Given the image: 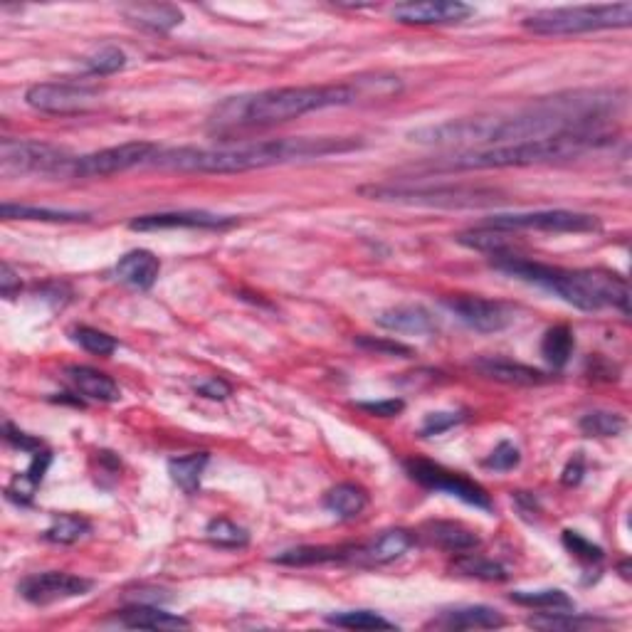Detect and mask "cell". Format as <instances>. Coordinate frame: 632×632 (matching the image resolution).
<instances>
[{
    "label": "cell",
    "mask_w": 632,
    "mask_h": 632,
    "mask_svg": "<svg viewBox=\"0 0 632 632\" xmlns=\"http://www.w3.org/2000/svg\"><path fill=\"white\" fill-rule=\"evenodd\" d=\"M358 146L361 141L339 139V136H294V139L245 141V144L210 146V149L181 146V149L158 151L151 158V166L181 173H245L255 168L304 161V158L346 154Z\"/></svg>",
    "instance_id": "cell-1"
},
{
    "label": "cell",
    "mask_w": 632,
    "mask_h": 632,
    "mask_svg": "<svg viewBox=\"0 0 632 632\" xmlns=\"http://www.w3.org/2000/svg\"><path fill=\"white\" fill-rule=\"evenodd\" d=\"M358 102V89L351 84H324V87H275L255 94L225 99L210 117V129L233 134L242 129H260L292 121L304 114L329 107H349Z\"/></svg>",
    "instance_id": "cell-2"
},
{
    "label": "cell",
    "mask_w": 632,
    "mask_h": 632,
    "mask_svg": "<svg viewBox=\"0 0 632 632\" xmlns=\"http://www.w3.org/2000/svg\"><path fill=\"white\" fill-rule=\"evenodd\" d=\"M494 270L512 275L521 282L536 284L546 292L556 294L571 307L583 312H598V309L615 307L620 312H630V287L620 275L605 270H561V267L541 265V262L524 260L512 255H494Z\"/></svg>",
    "instance_id": "cell-3"
},
{
    "label": "cell",
    "mask_w": 632,
    "mask_h": 632,
    "mask_svg": "<svg viewBox=\"0 0 632 632\" xmlns=\"http://www.w3.org/2000/svg\"><path fill=\"white\" fill-rule=\"evenodd\" d=\"M608 141L605 131L595 134H563L553 139L539 141H519V144H502L487 146V149H470L460 151L455 156L440 158L433 163L437 171H484V168H519V166H536V163L551 161H568L586 151L603 146Z\"/></svg>",
    "instance_id": "cell-4"
},
{
    "label": "cell",
    "mask_w": 632,
    "mask_h": 632,
    "mask_svg": "<svg viewBox=\"0 0 632 632\" xmlns=\"http://www.w3.org/2000/svg\"><path fill=\"white\" fill-rule=\"evenodd\" d=\"M358 193L371 200L403 205H428V208H484L499 203L502 193L484 186H455V183H371Z\"/></svg>",
    "instance_id": "cell-5"
},
{
    "label": "cell",
    "mask_w": 632,
    "mask_h": 632,
    "mask_svg": "<svg viewBox=\"0 0 632 632\" xmlns=\"http://www.w3.org/2000/svg\"><path fill=\"white\" fill-rule=\"evenodd\" d=\"M632 23V3L576 5V8H549L529 15L524 28L536 35H581L595 30L628 28Z\"/></svg>",
    "instance_id": "cell-6"
},
{
    "label": "cell",
    "mask_w": 632,
    "mask_h": 632,
    "mask_svg": "<svg viewBox=\"0 0 632 632\" xmlns=\"http://www.w3.org/2000/svg\"><path fill=\"white\" fill-rule=\"evenodd\" d=\"M72 158L60 146L45 141L3 139L0 141V171L3 176H28V173H67Z\"/></svg>",
    "instance_id": "cell-7"
},
{
    "label": "cell",
    "mask_w": 632,
    "mask_h": 632,
    "mask_svg": "<svg viewBox=\"0 0 632 632\" xmlns=\"http://www.w3.org/2000/svg\"><path fill=\"white\" fill-rule=\"evenodd\" d=\"M405 472L410 474V479H415L418 484H423L425 489H433V492H445L450 497H457L460 502L470 504L474 509H482V512H492L494 504L489 499V494L479 487L472 479L462 477V474L445 470L442 465H435L430 460H405Z\"/></svg>",
    "instance_id": "cell-8"
},
{
    "label": "cell",
    "mask_w": 632,
    "mask_h": 632,
    "mask_svg": "<svg viewBox=\"0 0 632 632\" xmlns=\"http://www.w3.org/2000/svg\"><path fill=\"white\" fill-rule=\"evenodd\" d=\"M158 154V146L151 141H126V144L109 146V149L94 151V154L79 156L72 161L70 176L75 178H104L114 173L129 171V168L151 163Z\"/></svg>",
    "instance_id": "cell-9"
},
{
    "label": "cell",
    "mask_w": 632,
    "mask_h": 632,
    "mask_svg": "<svg viewBox=\"0 0 632 632\" xmlns=\"http://www.w3.org/2000/svg\"><path fill=\"white\" fill-rule=\"evenodd\" d=\"M489 228L507 230H539V233H593L600 230L595 215L573 213V210H536V213H512L494 215L489 220Z\"/></svg>",
    "instance_id": "cell-10"
},
{
    "label": "cell",
    "mask_w": 632,
    "mask_h": 632,
    "mask_svg": "<svg viewBox=\"0 0 632 632\" xmlns=\"http://www.w3.org/2000/svg\"><path fill=\"white\" fill-rule=\"evenodd\" d=\"M99 92L84 84H65V82H42L25 92V102L35 112L42 114H79L94 107Z\"/></svg>",
    "instance_id": "cell-11"
},
{
    "label": "cell",
    "mask_w": 632,
    "mask_h": 632,
    "mask_svg": "<svg viewBox=\"0 0 632 632\" xmlns=\"http://www.w3.org/2000/svg\"><path fill=\"white\" fill-rule=\"evenodd\" d=\"M92 586L94 583L89 578L75 576V573L47 571L23 578L18 583V593L33 605H52L62 603V600L79 598V595H87L92 591Z\"/></svg>",
    "instance_id": "cell-12"
},
{
    "label": "cell",
    "mask_w": 632,
    "mask_h": 632,
    "mask_svg": "<svg viewBox=\"0 0 632 632\" xmlns=\"http://www.w3.org/2000/svg\"><path fill=\"white\" fill-rule=\"evenodd\" d=\"M447 309L467 324L470 329L479 331V334H497V331L507 329L512 324V314L504 304L492 302V299H482V297H447L445 302Z\"/></svg>",
    "instance_id": "cell-13"
},
{
    "label": "cell",
    "mask_w": 632,
    "mask_h": 632,
    "mask_svg": "<svg viewBox=\"0 0 632 632\" xmlns=\"http://www.w3.org/2000/svg\"><path fill=\"white\" fill-rule=\"evenodd\" d=\"M235 225V218L228 215L203 213V210H181V213H154L141 215L129 223L131 230L151 233V230H225Z\"/></svg>",
    "instance_id": "cell-14"
},
{
    "label": "cell",
    "mask_w": 632,
    "mask_h": 632,
    "mask_svg": "<svg viewBox=\"0 0 632 632\" xmlns=\"http://www.w3.org/2000/svg\"><path fill=\"white\" fill-rule=\"evenodd\" d=\"M472 15V8L457 0H425V3H400L393 8V18L405 25H447L462 23Z\"/></svg>",
    "instance_id": "cell-15"
},
{
    "label": "cell",
    "mask_w": 632,
    "mask_h": 632,
    "mask_svg": "<svg viewBox=\"0 0 632 632\" xmlns=\"http://www.w3.org/2000/svg\"><path fill=\"white\" fill-rule=\"evenodd\" d=\"M378 326L393 334H413V336H430L437 331V319L433 312H428L420 304H400V307L386 309L378 314Z\"/></svg>",
    "instance_id": "cell-16"
},
{
    "label": "cell",
    "mask_w": 632,
    "mask_h": 632,
    "mask_svg": "<svg viewBox=\"0 0 632 632\" xmlns=\"http://www.w3.org/2000/svg\"><path fill=\"white\" fill-rule=\"evenodd\" d=\"M504 623L507 620L502 618V613L489 605H465V608L442 610L430 625L442 630H494L502 628Z\"/></svg>",
    "instance_id": "cell-17"
},
{
    "label": "cell",
    "mask_w": 632,
    "mask_h": 632,
    "mask_svg": "<svg viewBox=\"0 0 632 632\" xmlns=\"http://www.w3.org/2000/svg\"><path fill=\"white\" fill-rule=\"evenodd\" d=\"M415 544V536L405 529H388L368 546H356L354 561L368 563V566H386L403 556Z\"/></svg>",
    "instance_id": "cell-18"
},
{
    "label": "cell",
    "mask_w": 632,
    "mask_h": 632,
    "mask_svg": "<svg viewBox=\"0 0 632 632\" xmlns=\"http://www.w3.org/2000/svg\"><path fill=\"white\" fill-rule=\"evenodd\" d=\"M474 368H477L482 376L492 378V381L507 383V386H539V383H546V373H541L539 368L524 366V363L507 361V358H479L474 361Z\"/></svg>",
    "instance_id": "cell-19"
},
{
    "label": "cell",
    "mask_w": 632,
    "mask_h": 632,
    "mask_svg": "<svg viewBox=\"0 0 632 632\" xmlns=\"http://www.w3.org/2000/svg\"><path fill=\"white\" fill-rule=\"evenodd\" d=\"M126 20L151 33H168L183 23V10L168 3H134L121 8Z\"/></svg>",
    "instance_id": "cell-20"
},
{
    "label": "cell",
    "mask_w": 632,
    "mask_h": 632,
    "mask_svg": "<svg viewBox=\"0 0 632 632\" xmlns=\"http://www.w3.org/2000/svg\"><path fill=\"white\" fill-rule=\"evenodd\" d=\"M158 272H161V262L149 250H131L117 262V277L136 289L154 287Z\"/></svg>",
    "instance_id": "cell-21"
},
{
    "label": "cell",
    "mask_w": 632,
    "mask_h": 632,
    "mask_svg": "<svg viewBox=\"0 0 632 632\" xmlns=\"http://www.w3.org/2000/svg\"><path fill=\"white\" fill-rule=\"evenodd\" d=\"M425 536H428L435 546L452 553L474 551L479 546L477 531L460 524V521H428V524H425Z\"/></svg>",
    "instance_id": "cell-22"
},
{
    "label": "cell",
    "mask_w": 632,
    "mask_h": 632,
    "mask_svg": "<svg viewBox=\"0 0 632 632\" xmlns=\"http://www.w3.org/2000/svg\"><path fill=\"white\" fill-rule=\"evenodd\" d=\"M117 623L124 628H139V630H178L191 628L186 618L181 615L166 613L161 608H151V605H134V608L121 610L117 615Z\"/></svg>",
    "instance_id": "cell-23"
},
{
    "label": "cell",
    "mask_w": 632,
    "mask_h": 632,
    "mask_svg": "<svg viewBox=\"0 0 632 632\" xmlns=\"http://www.w3.org/2000/svg\"><path fill=\"white\" fill-rule=\"evenodd\" d=\"M67 376L75 383V388L84 398L99 400V403H114L119 400V386L112 376L97 371V368L89 366H70L67 368Z\"/></svg>",
    "instance_id": "cell-24"
},
{
    "label": "cell",
    "mask_w": 632,
    "mask_h": 632,
    "mask_svg": "<svg viewBox=\"0 0 632 632\" xmlns=\"http://www.w3.org/2000/svg\"><path fill=\"white\" fill-rule=\"evenodd\" d=\"M356 549H336V546H299V549L282 551L272 561L279 566H319V563L349 561L354 558Z\"/></svg>",
    "instance_id": "cell-25"
},
{
    "label": "cell",
    "mask_w": 632,
    "mask_h": 632,
    "mask_svg": "<svg viewBox=\"0 0 632 632\" xmlns=\"http://www.w3.org/2000/svg\"><path fill=\"white\" fill-rule=\"evenodd\" d=\"M324 507L329 509L331 514L339 516V519H356V516H361L363 509L368 507V494L366 489L358 487V484H336L334 489L326 492Z\"/></svg>",
    "instance_id": "cell-26"
},
{
    "label": "cell",
    "mask_w": 632,
    "mask_h": 632,
    "mask_svg": "<svg viewBox=\"0 0 632 632\" xmlns=\"http://www.w3.org/2000/svg\"><path fill=\"white\" fill-rule=\"evenodd\" d=\"M0 215L5 220H38V223H77V220H87V213H77V210H52V208H35V205H18V203H3L0 205Z\"/></svg>",
    "instance_id": "cell-27"
},
{
    "label": "cell",
    "mask_w": 632,
    "mask_h": 632,
    "mask_svg": "<svg viewBox=\"0 0 632 632\" xmlns=\"http://www.w3.org/2000/svg\"><path fill=\"white\" fill-rule=\"evenodd\" d=\"M50 462H52L50 452H35V457H33V462H30L28 470H25L23 474H18V477L10 482L8 497L15 499L18 504L30 502L35 494V489H38L42 484V479H45V472H47V467H50Z\"/></svg>",
    "instance_id": "cell-28"
},
{
    "label": "cell",
    "mask_w": 632,
    "mask_h": 632,
    "mask_svg": "<svg viewBox=\"0 0 632 632\" xmlns=\"http://www.w3.org/2000/svg\"><path fill=\"white\" fill-rule=\"evenodd\" d=\"M205 467H208V452H193V455L176 457V460L168 462V474L183 492L196 494Z\"/></svg>",
    "instance_id": "cell-29"
},
{
    "label": "cell",
    "mask_w": 632,
    "mask_h": 632,
    "mask_svg": "<svg viewBox=\"0 0 632 632\" xmlns=\"http://www.w3.org/2000/svg\"><path fill=\"white\" fill-rule=\"evenodd\" d=\"M452 571H457L460 576L477 578V581H507V568L497 561H489V558L477 556V553H462L460 558H455L452 563Z\"/></svg>",
    "instance_id": "cell-30"
},
{
    "label": "cell",
    "mask_w": 632,
    "mask_h": 632,
    "mask_svg": "<svg viewBox=\"0 0 632 632\" xmlns=\"http://www.w3.org/2000/svg\"><path fill=\"white\" fill-rule=\"evenodd\" d=\"M595 625H605V620L583 618V615L566 613V610H551V613H539L529 618V628L556 632V630H588Z\"/></svg>",
    "instance_id": "cell-31"
},
{
    "label": "cell",
    "mask_w": 632,
    "mask_h": 632,
    "mask_svg": "<svg viewBox=\"0 0 632 632\" xmlns=\"http://www.w3.org/2000/svg\"><path fill=\"white\" fill-rule=\"evenodd\" d=\"M457 242L465 247H472V250L479 252H489V255H507L509 252V233L507 230H497V228H484L470 230V233L457 235Z\"/></svg>",
    "instance_id": "cell-32"
},
{
    "label": "cell",
    "mask_w": 632,
    "mask_h": 632,
    "mask_svg": "<svg viewBox=\"0 0 632 632\" xmlns=\"http://www.w3.org/2000/svg\"><path fill=\"white\" fill-rule=\"evenodd\" d=\"M89 531H92V526H89L87 519H82V516H75V514H62L52 521L50 529L42 534V539L50 541V544L70 546V544H77L79 539H84Z\"/></svg>",
    "instance_id": "cell-33"
},
{
    "label": "cell",
    "mask_w": 632,
    "mask_h": 632,
    "mask_svg": "<svg viewBox=\"0 0 632 632\" xmlns=\"http://www.w3.org/2000/svg\"><path fill=\"white\" fill-rule=\"evenodd\" d=\"M573 346H576V341H573V331L561 324L546 331L544 341H541V354H544V358L551 363L553 368H563L573 354Z\"/></svg>",
    "instance_id": "cell-34"
},
{
    "label": "cell",
    "mask_w": 632,
    "mask_h": 632,
    "mask_svg": "<svg viewBox=\"0 0 632 632\" xmlns=\"http://www.w3.org/2000/svg\"><path fill=\"white\" fill-rule=\"evenodd\" d=\"M512 600L516 605H526V608L539 610H573L576 603L568 593L558 591V588H546V591H514Z\"/></svg>",
    "instance_id": "cell-35"
},
{
    "label": "cell",
    "mask_w": 632,
    "mask_h": 632,
    "mask_svg": "<svg viewBox=\"0 0 632 632\" xmlns=\"http://www.w3.org/2000/svg\"><path fill=\"white\" fill-rule=\"evenodd\" d=\"M326 623L346 630H395V623L373 613V610H346V613L329 615Z\"/></svg>",
    "instance_id": "cell-36"
},
{
    "label": "cell",
    "mask_w": 632,
    "mask_h": 632,
    "mask_svg": "<svg viewBox=\"0 0 632 632\" xmlns=\"http://www.w3.org/2000/svg\"><path fill=\"white\" fill-rule=\"evenodd\" d=\"M578 428L588 437H615L625 430V418L618 413H610V410H593V413L583 415Z\"/></svg>",
    "instance_id": "cell-37"
},
{
    "label": "cell",
    "mask_w": 632,
    "mask_h": 632,
    "mask_svg": "<svg viewBox=\"0 0 632 632\" xmlns=\"http://www.w3.org/2000/svg\"><path fill=\"white\" fill-rule=\"evenodd\" d=\"M205 536H208L210 544L223 546V549H242V546H247V541H250V534H247L242 526H237L235 521L230 519H223V516L208 521Z\"/></svg>",
    "instance_id": "cell-38"
},
{
    "label": "cell",
    "mask_w": 632,
    "mask_h": 632,
    "mask_svg": "<svg viewBox=\"0 0 632 632\" xmlns=\"http://www.w3.org/2000/svg\"><path fill=\"white\" fill-rule=\"evenodd\" d=\"M70 336L75 344H79L84 351H89V354L94 356H109L117 351V339L104 334V331L92 329V326H75V329L70 331Z\"/></svg>",
    "instance_id": "cell-39"
},
{
    "label": "cell",
    "mask_w": 632,
    "mask_h": 632,
    "mask_svg": "<svg viewBox=\"0 0 632 632\" xmlns=\"http://www.w3.org/2000/svg\"><path fill=\"white\" fill-rule=\"evenodd\" d=\"M84 67H87L89 75L109 77V75H114V72L124 70L126 55L119 50V47H102V50L87 57Z\"/></svg>",
    "instance_id": "cell-40"
},
{
    "label": "cell",
    "mask_w": 632,
    "mask_h": 632,
    "mask_svg": "<svg viewBox=\"0 0 632 632\" xmlns=\"http://www.w3.org/2000/svg\"><path fill=\"white\" fill-rule=\"evenodd\" d=\"M563 546H566L568 551L573 553L576 558H581V561L586 563H598L603 561V549L600 546H595L593 541H588L586 536H581L578 531H563Z\"/></svg>",
    "instance_id": "cell-41"
},
{
    "label": "cell",
    "mask_w": 632,
    "mask_h": 632,
    "mask_svg": "<svg viewBox=\"0 0 632 632\" xmlns=\"http://www.w3.org/2000/svg\"><path fill=\"white\" fill-rule=\"evenodd\" d=\"M519 462H521L519 447L512 445V442H499V445L494 447L492 455L484 460V467H489V470H494V472H509V470H514V467H519Z\"/></svg>",
    "instance_id": "cell-42"
},
{
    "label": "cell",
    "mask_w": 632,
    "mask_h": 632,
    "mask_svg": "<svg viewBox=\"0 0 632 632\" xmlns=\"http://www.w3.org/2000/svg\"><path fill=\"white\" fill-rule=\"evenodd\" d=\"M356 346H361V349L373 351V354H381V356H403V358L413 356V351H410L408 346L398 344V341H391V339H373V336H358Z\"/></svg>",
    "instance_id": "cell-43"
},
{
    "label": "cell",
    "mask_w": 632,
    "mask_h": 632,
    "mask_svg": "<svg viewBox=\"0 0 632 632\" xmlns=\"http://www.w3.org/2000/svg\"><path fill=\"white\" fill-rule=\"evenodd\" d=\"M462 420L460 413H430L425 418L423 428H420V435L423 437H433V435H442L445 430L455 428L457 423Z\"/></svg>",
    "instance_id": "cell-44"
},
{
    "label": "cell",
    "mask_w": 632,
    "mask_h": 632,
    "mask_svg": "<svg viewBox=\"0 0 632 632\" xmlns=\"http://www.w3.org/2000/svg\"><path fill=\"white\" fill-rule=\"evenodd\" d=\"M358 410L368 415H378V418H395L405 410V403L400 398H388V400H373V403H356Z\"/></svg>",
    "instance_id": "cell-45"
},
{
    "label": "cell",
    "mask_w": 632,
    "mask_h": 632,
    "mask_svg": "<svg viewBox=\"0 0 632 632\" xmlns=\"http://www.w3.org/2000/svg\"><path fill=\"white\" fill-rule=\"evenodd\" d=\"M5 440H8L13 447H18V450H25V452H40V447H42L40 440L20 433V430H15L10 423H5Z\"/></svg>",
    "instance_id": "cell-46"
},
{
    "label": "cell",
    "mask_w": 632,
    "mask_h": 632,
    "mask_svg": "<svg viewBox=\"0 0 632 632\" xmlns=\"http://www.w3.org/2000/svg\"><path fill=\"white\" fill-rule=\"evenodd\" d=\"M198 393L210 400H225L233 393V388H230V383L223 381V378H208V381L198 383Z\"/></svg>",
    "instance_id": "cell-47"
},
{
    "label": "cell",
    "mask_w": 632,
    "mask_h": 632,
    "mask_svg": "<svg viewBox=\"0 0 632 632\" xmlns=\"http://www.w3.org/2000/svg\"><path fill=\"white\" fill-rule=\"evenodd\" d=\"M0 292H3L5 299H13L15 294L20 292V277H18V272L8 265V262L0 265Z\"/></svg>",
    "instance_id": "cell-48"
},
{
    "label": "cell",
    "mask_w": 632,
    "mask_h": 632,
    "mask_svg": "<svg viewBox=\"0 0 632 632\" xmlns=\"http://www.w3.org/2000/svg\"><path fill=\"white\" fill-rule=\"evenodd\" d=\"M581 474H583V462L576 457V462H568V467L563 470V484H568V487H571V484H578L581 482Z\"/></svg>",
    "instance_id": "cell-49"
}]
</instances>
